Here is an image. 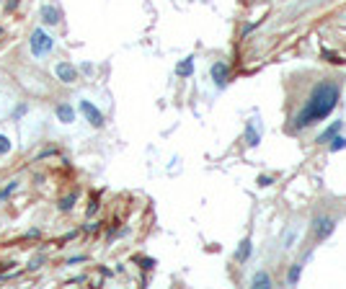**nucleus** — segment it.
<instances>
[{"label":"nucleus","instance_id":"obj_1","mask_svg":"<svg viewBox=\"0 0 346 289\" xmlns=\"http://www.w3.org/2000/svg\"><path fill=\"white\" fill-rule=\"evenodd\" d=\"M341 98V85L336 80H323L313 88V93L305 101V108L295 117V129H305L315 122H323L336 108Z\"/></svg>","mask_w":346,"mask_h":289},{"label":"nucleus","instance_id":"obj_2","mask_svg":"<svg viewBox=\"0 0 346 289\" xmlns=\"http://www.w3.org/2000/svg\"><path fill=\"white\" fill-rule=\"evenodd\" d=\"M29 49H31L34 57H44L54 49V39L44 29H34L31 36H29Z\"/></svg>","mask_w":346,"mask_h":289},{"label":"nucleus","instance_id":"obj_3","mask_svg":"<svg viewBox=\"0 0 346 289\" xmlns=\"http://www.w3.org/2000/svg\"><path fill=\"white\" fill-rule=\"evenodd\" d=\"M78 108H80V114L85 117V122H88L91 127H96V129H101V127H103V114H101V111H98V108H96L88 98H80Z\"/></svg>","mask_w":346,"mask_h":289},{"label":"nucleus","instance_id":"obj_4","mask_svg":"<svg viewBox=\"0 0 346 289\" xmlns=\"http://www.w3.org/2000/svg\"><path fill=\"white\" fill-rule=\"evenodd\" d=\"M336 230V219L333 217H315L313 219V235L315 240H326Z\"/></svg>","mask_w":346,"mask_h":289},{"label":"nucleus","instance_id":"obj_5","mask_svg":"<svg viewBox=\"0 0 346 289\" xmlns=\"http://www.w3.org/2000/svg\"><path fill=\"white\" fill-rule=\"evenodd\" d=\"M39 18H41V24H44V26H57L60 18H62V11L54 3H44V6L39 8Z\"/></svg>","mask_w":346,"mask_h":289},{"label":"nucleus","instance_id":"obj_6","mask_svg":"<svg viewBox=\"0 0 346 289\" xmlns=\"http://www.w3.org/2000/svg\"><path fill=\"white\" fill-rule=\"evenodd\" d=\"M54 75L62 80V83H75L78 80V70L73 68L70 62H57V68H54Z\"/></svg>","mask_w":346,"mask_h":289},{"label":"nucleus","instance_id":"obj_7","mask_svg":"<svg viewBox=\"0 0 346 289\" xmlns=\"http://www.w3.org/2000/svg\"><path fill=\"white\" fill-rule=\"evenodd\" d=\"M212 80L217 83V85H225L230 80V70H227L225 62H214L212 65Z\"/></svg>","mask_w":346,"mask_h":289},{"label":"nucleus","instance_id":"obj_8","mask_svg":"<svg viewBox=\"0 0 346 289\" xmlns=\"http://www.w3.org/2000/svg\"><path fill=\"white\" fill-rule=\"evenodd\" d=\"M57 119H60L62 124L75 122V111H73V106H70V103H60V106H57Z\"/></svg>","mask_w":346,"mask_h":289},{"label":"nucleus","instance_id":"obj_9","mask_svg":"<svg viewBox=\"0 0 346 289\" xmlns=\"http://www.w3.org/2000/svg\"><path fill=\"white\" fill-rule=\"evenodd\" d=\"M246 140H248V147H256L258 142H261V132L256 129V124H253V119L246 124Z\"/></svg>","mask_w":346,"mask_h":289},{"label":"nucleus","instance_id":"obj_10","mask_svg":"<svg viewBox=\"0 0 346 289\" xmlns=\"http://www.w3.org/2000/svg\"><path fill=\"white\" fill-rule=\"evenodd\" d=\"M191 73H194V57H186V60H181L176 65V75L179 78H189Z\"/></svg>","mask_w":346,"mask_h":289},{"label":"nucleus","instance_id":"obj_11","mask_svg":"<svg viewBox=\"0 0 346 289\" xmlns=\"http://www.w3.org/2000/svg\"><path fill=\"white\" fill-rule=\"evenodd\" d=\"M251 246H253V243H251V238H243L241 240V248H238V253H235V261H248V256H251Z\"/></svg>","mask_w":346,"mask_h":289},{"label":"nucleus","instance_id":"obj_12","mask_svg":"<svg viewBox=\"0 0 346 289\" xmlns=\"http://www.w3.org/2000/svg\"><path fill=\"white\" fill-rule=\"evenodd\" d=\"M341 127H343L341 122H336V124H331V127H328L326 132H323V135H320V137H318V142H328L331 137H336V135H338V132H341Z\"/></svg>","mask_w":346,"mask_h":289},{"label":"nucleus","instance_id":"obj_13","mask_svg":"<svg viewBox=\"0 0 346 289\" xmlns=\"http://www.w3.org/2000/svg\"><path fill=\"white\" fill-rule=\"evenodd\" d=\"M75 199H78V194H68V196H65V199H60V212H70L73 209V204H75Z\"/></svg>","mask_w":346,"mask_h":289},{"label":"nucleus","instance_id":"obj_14","mask_svg":"<svg viewBox=\"0 0 346 289\" xmlns=\"http://www.w3.org/2000/svg\"><path fill=\"white\" fill-rule=\"evenodd\" d=\"M253 286H261V289H269L271 286V279L264 274V271H258L256 276H253Z\"/></svg>","mask_w":346,"mask_h":289},{"label":"nucleus","instance_id":"obj_15","mask_svg":"<svg viewBox=\"0 0 346 289\" xmlns=\"http://www.w3.org/2000/svg\"><path fill=\"white\" fill-rule=\"evenodd\" d=\"M18 186H21V181H11L3 191H0V202H6V199H11V194H13V191H18Z\"/></svg>","mask_w":346,"mask_h":289},{"label":"nucleus","instance_id":"obj_16","mask_svg":"<svg viewBox=\"0 0 346 289\" xmlns=\"http://www.w3.org/2000/svg\"><path fill=\"white\" fill-rule=\"evenodd\" d=\"M323 57H326L328 62H333V65H343V62H346L343 57H338V54H336V52H331V49H323Z\"/></svg>","mask_w":346,"mask_h":289},{"label":"nucleus","instance_id":"obj_17","mask_svg":"<svg viewBox=\"0 0 346 289\" xmlns=\"http://www.w3.org/2000/svg\"><path fill=\"white\" fill-rule=\"evenodd\" d=\"M11 140H8V135H0V155H8L11 152Z\"/></svg>","mask_w":346,"mask_h":289},{"label":"nucleus","instance_id":"obj_18","mask_svg":"<svg viewBox=\"0 0 346 289\" xmlns=\"http://www.w3.org/2000/svg\"><path fill=\"white\" fill-rule=\"evenodd\" d=\"M300 274H302V266L297 263V266H292V271H290V276H287V281H290V284H295V281L300 279Z\"/></svg>","mask_w":346,"mask_h":289},{"label":"nucleus","instance_id":"obj_19","mask_svg":"<svg viewBox=\"0 0 346 289\" xmlns=\"http://www.w3.org/2000/svg\"><path fill=\"white\" fill-rule=\"evenodd\" d=\"M343 147H346V137H333L331 150H333V152H338V150H343Z\"/></svg>","mask_w":346,"mask_h":289},{"label":"nucleus","instance_id":"obj_20","mask_svg":"<svg viewBox=\"0 0 346 289\" xmlns=\"http://www.w3.org/2000/svg\"><path fill=\"white\" fill-rule=\"evenodd\" d=\"M18 6H21V0H8V3H6V11H8V13H13Z\"/></svg>","mask_w":346,"mask_h":289},{"label":"nucleus","instance_id":"obj_21","mask_svg":"<svg viewBox=\"0 0 346 289\" xmlns=\"http://www.w3.org/2000/svg\"><path fill=\"white\" fill-rule=\"evenodd\" d=\"M292 240H295V227L287 233V238H284V248H292Z\"/></svg>","mask_w":346,"mask_h":289},{"label":"nucleus","instance_id":"obj_22","mask_svg":"<svg viewBox=\"0 0 346 289\" xmlns=\"http://www.w3.org/2000/svg\"><path fill=\"white\" fill-rule=\"evenodd\" d=\"M140 263H142V269H153V266H155L153 258H140Z\"/></svg>","mask_w":346,"mask_h":289},{"label":"nucleus","instance_id":"obj_23","mask_svg":"<svg viewBox=\"0 0 346 289\" xmlns=\"http://www.w3.org/2000/svg\"><path fill=\"white\" fill-rule=\"evenodd\" d=\"M258 184H261V186H269L271 179H269V176H261V179H258Z\"/></svg>","mask_w":346,"mask_h":289},{"label":"nucleus","instance_id":"obj_24","mask_svg":"<svg viewBox=\"0 0 346 289\" xmlns=\"http://www.w3.org/2000/svg\"><path fill=\"white\" fill-rule=\"evenodd\" d=\"M3 34H6V29H3V26H0V36H3Z\"/></svg>","mask_w":346,"mask_h":289}]
</instances>
